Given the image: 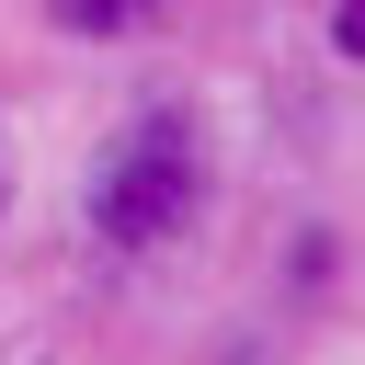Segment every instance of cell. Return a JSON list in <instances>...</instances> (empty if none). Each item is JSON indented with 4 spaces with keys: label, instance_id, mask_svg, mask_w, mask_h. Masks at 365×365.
I'll list each match as a JSON object with an SVG mask.
<instances>
[{
    "label": "cell",
    "instance_id": "obj_1",
    "mask_svg": "<svg viewBox=\"0 0 365 365\" xmlns=\"http://www.w3.org/2000/svg\"><path fill=\"white\" fill-rule=\"evenodd\" d=\"M182 205H194V125H182V114H148V125L114 148V171H103L91 228H103L114 251H148Z\"/></svg>",
    "mask_w": 365,
    "mask_h": 365
},
{
    "label": "cell",
    "instance_id": "obj_2",
    "mask_svg": "<svg viewBox=\"0 0 365 365\" xmlns=\"http://www.w3.org/2000/svg\"><path fill=\"white\" fill-rule=\"evenodd\" d=\"M160 0H46V23L57 34H125V23H148Z\"/></svg>",
    "mask_w": 365,
    "mask_h": 365
},
{
    "label": "cell",
    "instance_id": "obj_3",
    "mask_svg": "<svg viewBox=\"0 0 365 365\" xmlns=\"http://www.w3.org/2000/svg\"><path fill=\"white\" fill-rule=\"evenodd\" d=\"M331 46H342V57H365V0H354V11L331 23Z\"/></svg>",
    "mask_w": 365,
    "mask_h": 365
}]
</instances>
